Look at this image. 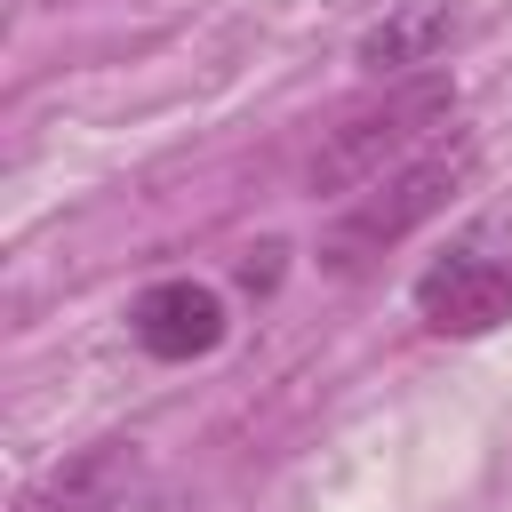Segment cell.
<instances>
[{
	"mask_svg": "<svg viewBox=\"0 0 512 512\" xmlns=\"http://www.w3.org/2000/svg\"><path fill=\"white\" fill-rule=\"evenodd\" d=\"M144 496V456L136 440H96L88 456H72L24 512H136Z\"/></svg>",
	"mask_w": 512,
	"mask_h": 512,
	"instance_id": "obj_5",
	"label": "cell"
},
{
	"mask_svg": "<svg viewBox=\"0 0 512 512\" xmlns=\"http://www.w3.org/2000/svg\"><path fill=\"white\" fill-rule=\"evenodd\" d=\"M448 112H456V80H448L440 64L392 80L384 104L352 112L344 128H328V144H320V160H312V192H328V200H360L368 184H384L392 168H408L424 144H440L432 128H448Z\"/></svg>",
	"mask_w": 512,
	"mask_h": 512,
	"instance_id": "obj_1",
	"label": "cell"
},
{
	"mask_svg": "<svg viewBox=\"0 0 512 512\" xmlns=\"http://www.w3.org/2000/svg\"><path fill=\"white\" fill-rule=\"evenodd\" d=\"M224 296L208 288V280H152L136 304H128V336H136V352H152V360H208L216 344H224Z\"/></svg>",
	"mask_w": 512,
	"mask_h": 512,
	"instance_id": "obj_4",
	"label": "cell"
},
{
	"mask_svg": "<svg viewBox=\"0 0 512 512\" xmlns=\"http://www.w3.org/2000/svg\"><path fill=\"white\" fill-rule=\"evenodd\" d=\"M416 320L440 336H488L512 320V240L496 232H464L448 240L424 272H416Z\"/></svg>",
	"mask_w": 512,
	"mask_h": 512,
	"instance_id": "obj_3",
	"label": "cell"
},
{
	"mask_svg": "<svg viewBox=\"0 0 512 512\" xmlns=\"http://www.w3.org/2000/svg\"><path fill=\"white\" fill-rule=\"evenodd\" d=\"M480 168V144L472 136H440V144H424L408 168H392L384 184H368L360 200H344L336 208V224H328V240H320V264L328 272H368L384 248H400L416 224H432L456 192H464V176Z\"/></svg>",
	"mask_w": 512,
	"mask_h": 512,
	"instance_id": "obj_2",
	"label": "cell"
},
{
	"mask_svg": "<svg viewBox=\"0 0 512 512\" xmlns=\"http://www.w3.org/2000/svg\"><path fill=\"white\" fill-rule=\"evenodd\" d=\"M448 40H456V0H408V8H392V16L360 40V64L384 72V80H400V72H432Z\"/></svg>",
	"mask_w": 512,
	"mask_h": 512,
	"instance_id": "obj_6",
	"label": "cell"
}]
</instances>
